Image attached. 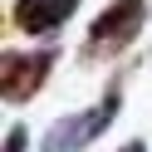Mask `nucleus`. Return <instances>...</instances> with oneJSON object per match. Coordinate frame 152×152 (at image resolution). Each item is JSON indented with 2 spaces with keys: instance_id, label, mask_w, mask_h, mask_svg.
Listing matches in <instances>:
<instances>
[{
  "instance_id": "f257e3e1",
  "label": "nucleus",
  "mask_w": 152,
  "mask_h": 152,
  "mask_svg": "<svg viewBox=\"0 0 152 152\" xmlns=\"http://www.w3.org/2000/svg\"><path fill=\"white\" fill-rule=\"evenodd\" d=\"M147 30V0H108V10L93 15L88 34H83V64H103V59H118L123 49L137 44V34Z\"/></svg>"
},
{
  "instance_id": "f03ea898",
  "label": "nucleus",
  "mask_w": 152,
  "mask_h": 152,
  "mask_svg": "<svg viewBox=\"0 0 152 152\" xmlns=\"http://www.w3.org/2000/svg\"><path fill=\"white\" fill-rule=\"evenodd\" d=\"M118 113H123V83L113 79V83H108V93H103L93 108L69 113V118L49 123V132H44L39 152H83L88 142H98L103 132L113 128V118H118Z\"/></svg>"
},
{
  "instance_id": "7ed1b4c3",
  "label": "nucleus",
  "mask_w": 152,
  "mask_h": 152,
  "mask_svg": "<svg viewBox=\"0 0 152 152\" xmlns=\"http://www.w3.org/2000/svg\"><path fill=\"white\" fill-rule=\"evenodd\" d=\"M54 64H59V49L44 44V49H5L0 54V98L10 103H30L34 93L49 83Z\"/></svg>"
},
{
  "instance_id": "20e7f679",
  "label": "nucleus",
  "mask_w": 152,
  "mask_h": 152,
  "mask_svg": "<svg viewBox=\"0 0 152 152\" xmlns=\"http://www.w3.org/2000/svg\"><path fill=\"white\" fill-rule=\"evenodd\" d=\"M83 0H10V25L20 34H54L64 30V25L74 20V10H79Z\"/></svg>"
},
{
  "instance_id": "39448f33",
  "label": "nucleus",
  "mask_w": 152,
  "mask_h": 152,
  "mask_svg": "<svg viewBox=\"0 0 152 152\" xmlns=\"http://www.w3.org/2000/svg\"><path fill=\"white\" fill-rule=\"evenodd\" d=\"M30 147V128H25V123H10V128H5V152H25Z\"/></svg>"
},
{
  "instance_id": "423d86ee",
  "label": "nucleus",
  "mask_w": 152,
  "mask_h": 152,
  "mask_svg": "<svg viewBox=\"0 0 152 152\" xmlns=\"http://www.w3.org/2000/svg\"><path fill=\"white\" fill-rule=\"evenodd\" d=\"M118 152H147V142H123Z\"/></svg>"
}]
</instances>
